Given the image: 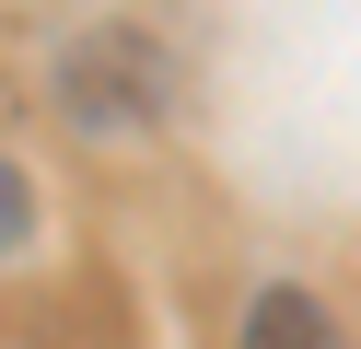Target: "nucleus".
<instances>
[{
    "mask_svg": "<svg viewBox=\"0 0 361 349\" xmlns=\"http://www.w3.org/2000/svg\"><path fill=\"white\" fill-rule=\"evenodd\" d=\"M24 233H35V186H24V163L0 152V256L24 245Z\"/></svg>",
    "mask_w": 361,
    "mask_h": 349,
    "instance_id": "f03ea898",
    "label": "nucleus"
},
{
    "mask_svg": "<svg viewBox=\"0 0 361 349\" xmlns=\"http://www.w3.org/2000/svg\"><path fill=\"white\" fill-rule=\"evenodd\" d=\"M233 349H350V338H338V314H326V302L303 291V279H268V291L245 302Z\"/></svg>",
    "mask_w": 361,
    "mask_h": 349,
    "instance_id": "f257e3e1",
    "label": "nucleus"
}]
</instances>
